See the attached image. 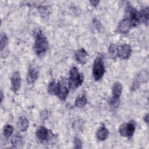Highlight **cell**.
Masks as SVG:
<instances>
[{
	"instance_id": "cell-11",
	"label": "cell",
	"mask_w": 149,
	"mask_h": 149,
	"mask_svg": "<svg viewBox=\"0 0 149 149\" xmlns=\"http://www.w3.org/2000/svg\"><path fill=\"white\" fill-rule=\"evenodd\" d=\"M132 26L130 20L127 18L123 19L119 24L118 31L121 33H126Z\"/></svg>"
},
{
	"instance_id": "cell-30",
	"label": "cell",
	"mask_w": 149,
	"mask_h": 149,
	"mask_svg": "<svg viewBox=\"0 0 149 149\" xmlns=\"http://www.w3.org/2000/svg\"><path fill=\"white\" fill-rule=\"evenodd\" d=\"M1 101H2V99H3V94H2V92L1 91Z\"/></svg>"
},
{
	"instance_id": "cell-28",
	"label": "cell",
	"mask_w": 149,
	"mask_h": 149,
	"mask_svg": "<svg viewBox=\"0 0 149 149\" xmlns=\"http://www.w3.org/2000/svg\"><path fill=\"white\" fill-rule=\"evenodd\" d=\"M144 120L146 123H148V113H147L144 118Z\"/></svg>"
},
{
	"instance_id": "cell-29",
	"label": "cell",
	"mask_w": 149,
	"mask_h": 149,
	"mask_svg": "<svg viewBox=\"0 0 149 149\" xmlns=\"http://www.w3.org/2000/svg\"><path fill=\"white\" fill-rule=\"evenodd\" d=\"M90 2L91 3V5H93L94 6H96V5H97L98 4L99 1H91Z\"/></svg>"
},
{
	"instance_id": "cell-4",
	"label": "cell",
	"mask_w": 149,
	"mask_h": 149,
	"mask_svg": "<svg viewBox=\"0 0 149 149\" xmlns=\"http://www.w3.org/2000/svg\"><path fill=\"white\" fill-rule=\"evenodd\" d=\"M68 79L66 77H61L58 83V91L56 95L61 100H65L69 93Z\"/></svg>"
},
{
	"instance_id": "cell-5",
	"label": "cell",
	"mask_w": 149,
	"mask_h": 149,
	"mask_svg": "<svg viewBox=\"0 0 149 149\" xmlns=\"http://www.w3.org/2000/svg\"><path fill=\"white\" fill-rule=\"evenodd\" d=\"M136 126L134 121L131 120L127 123H123L119 127V133L120 136L125 137H131L135 131Z\"/></svg>"
},
{
	"instance_id": "cell-1",
	"label": "cell",
	"mask_w": 149,
	"mask_h": 149,
	"mask_svg": "<svg viewBox=\"0 0 149 149\" xmlns=\"http://www.w3.org/2000/svg\"><path fill=\"white\" fill-rule=\"evenodd\" d=\"M48 48V42L46 37L41 31L36 33L34 50L37 55H41L45 53Z\"/></svg>"
},
{
	"instance_id": "cell-9",
	"label": "cell",
	"mask_w": 149,
	"mask_h": 149,
	"mask_svg": "<svg viewBox=\"0 0 149 149\" xmlns=\"http://www.w3.org/2000/svg\"><path fill=\"white\" fill-rule=\"evenodd\" d=\"M76 61L80 64H85L87 61L88 54L83 48L77 50L74 54Z\"/></svg>"
},
{
	"instance_id": "cell-8",
	"label": "cell",
	"mask_w": 149,
	"mask_h": 149,
	"mask_svg": "<svg viewBox=\"0 0 149 149\" xmlns=\"http://www.w3.org/2000/svg\"><path fill=\"white\" fill-rule=\"evenodd\" d=\"M21 76L17 71L15 72L11 78V87L13 92H17L20 88Z\"/></svg>"
},
{
	"instance_id": "cell-16",
	"label": "cell",
	"mask_w": 149,
	"mask_h": 149,
	"mask_svg": "<svg viewBox=\"0 0 149 149\" xmlns=\"http://www.w3.org/2000/svg\"><path fill=\"white\" fill-rule=\"evenodd\" d=\"M17 125L20 131L26 132L29 127V120L25 116H20L18 120Z\"/></svg>"
},
{
	"instance_id": "cell-13",
	"label": "cell",
	"mask_w": 149,
	"mask_h": 149,
	"mask_svg": "<svg viewBox=\"0 0 149 149\" xmlns=\"http://www.w3.org/2000/svg\"><path fill=\"white\" fill-rule=\"evenodd\" d=\"M38 70L34 68H30L27 72V81L29 84L33 83L37 79L38 77Z\"/></svg>"
},
{
	"instance_id": "cell-2",
	"label": "cell",
	"mask_w": 149,
	"mask_h": 149,
	"mask_svg": "<svg viewBox=\"0 0 149 149\" xmlns=\"http://www.w3.org/2000/svg\"><path fill=\"white\" fill-rule=\"evenodd\" d=\"M84 79L82 73H80L76 67H72L69 72V77L68 79V84L69 88H76L80 86Z\"/></svg>"
},
{
	"instance_id": "cell-7",
	"label": "cell",
	"mask_w": 149,
	"mask_h": 149,
	"mask_svg": "<svg viewBox=\"0 0 149 149\" xmlns=\"http://www.w3.org/2000/svg\"><path fill=\"white\" fill-rule=\"evenodd\" d=\"M131 48L128 44H123L118 47V56L122 59H127L131 54Z\"/></svg>"
},
{
	"instance_id": "cell-19",
	"label": "cell",
	"mask_w": 149,
	"mask_h": 149,
	"mask_svg": "<svg viewBox=\"0 0 149 149\" xmlns=\"http://www.w3.org/2000/svg\"><path fill=\"white\" fill-rule=\"evenodd\" d=\"M87 100L85 95H81L77 97L75 100V106L79 108H82L87 104Z\"/></svg>"
},
{
	"instance_id": "cell-27",
	"label": "cell",
	"mask_w": 149,
	"mask_h": 149,
	"mask_svg": "<svg viewBox=\"0 0 149 149\" xmlns=\"http://www.w3.org/2000/svg\"><path fill=\"white\" fill-rule=\"evenodd\" d=\"M47 116H48V112H47V111H44L41 113V118L42 119H46Z\"/></svg>"
},
{
	"instance_id": "cell-23",
	"label": "cell",
	"mask_w": 149,
	"mask_h": 149,
	"mask_svg": "<svg viewBox=\"0 0 149 149\" xmlns=\"http://www.w3.org/2000/svg\"><path fill=\"white\" fill-rule=\"evenodd\" d=\"M8 39L5 34L2 33L1 36V50L2 51L8 44Z\"/></svg>"
},
{
	"instance_id": "cell-12",
	"label": "cell",
	"mask_w": 149,
	"mask_h": 149,
	"mask_svg": "<svg viewBox=\"0 0 149 149\" xmlns=\"http://www.w3.org/2000/svg\"><path fill=\"white\" fill-rule=\"evenodd\" d=\"M36 136L41 141H46L49 137V132L46 127L41 126L36 131Z\"/></svg>"
},
{
	"instance_id": "cell-14",
	"label": "cell",
	"mask_w": 149,
	"mask_h": 149,
	"mask_svg": "<svg viewBox=\"0 0 149 149\" xmlns=\"http://www.w3.org/2000/svg\"><path fill=\"white\" fill-rule=\"evenodd\" d=\"M108 134L109 132L108 129H107L105 126H102L97 130L96 136L98 140L104 141L107 138Z\"/></svg>"
},
{
	"instance_id": "cell-24",
	"label": "cell",
	"mask_w": 149,
	"mask_h": 149,
	"mask_svg": "<svg viewBox=\"0 0 149 149\" xmlns=\"http://www.w3.org/2000/svg\"><path fill=\"white\" fill-rule=\"evenodd\" d=\"M109 104L113 108H117L119 104V98L112 97L109 101Z\"/></svg>"
},
{
	"instance_id": "cell-18",
	"label": "cell",
	"mask_w": 149,
	"mask_h": 149,
	"mask_svg": "<svg viewBox=\"0 0 149 149\" xmlns=\"http://www.w3.org/2000/svg\"><path fill=\"white\" fill-rule=\"evenodd\" d=\"M148 15L149 12L148 8L147 7L142 9V10L140 12H139L140 20L147 24L148 23Z\"/></svg>"
},
{
	"instance_id": "cell-15",
	"label": "cell",
	"mask_w": 149,
	"mask_h": 149,
	"mask_svg": "<svg viewBox=\"0 0 149 149\" xmlns=\"http://www.w3.org/2000/svg\"><path fill=\"white\" fill-rule=\"evenodd\" d=\"M112 91L113 97L119 98L122 91V86L121 83L118 81L114 83L112 88Z\"/></svg>"
},
{
	"instance_id": "cell-20",
	"label": "cell",
	"mask_w": 149,
	"mask_h": 149,
	"mask_svg": "<svg viewBox=\"0 0 149 149\" xmlns=\"http://www.w3.org/2000/svg\"><path fill=\"white\" fill-rule=\"evenodd\" d=\"M118 46L115 44H111L109 45L108 49V53L109 55L111 58L115 59L118 56Z\"/></svg>"
},
{
	"instance_id": "cell-6",
	"label": "cell",
	"mask_w": 149,
	"mask_h": 149,
	"mask_svg": "<svg viewBox=\"0 0 149 149\" xmlns=\"http://www.w3.org/2000/svg\"><path fill=\"white\" fill-rule=\"evenodd\" d=\"M148 79V73L146 70H141L136 76L134 81L132 83L131 90L133 91L136 90L142 83H146Z\"/></svg>"
},
{
	"instance_id": "cell-17",
	"label": "cell",
	"mask_w": 149,
	"mask_h": 149,
	"mask_svg": "<svg viewBox=\"0 0 149 149\" xmlns=\"http://www.w3.org/2000/svg\"><path fill=\"white\" fill-rule=\"evenodd\" d=\"M11 144L15 148H19L23 145L22 137L19 134L14 135L11 139Z\"/></svg>"
},
{
	"instance_id": "cell-26",
	"label": "cell",
	"mask_w": 149,
	"mask_h": 149,
	"mask_svg": "<svg viewBox=\"0 0 149 149\" xmlns=\"http://www.w3.org/2000/svg\"><path fill=\"white\" fill-rule=\"evenodd\" d=\"M81 145L82 143L80 139L78 137H75L74 139V147L75 148H81L82 147Z\"/></svg>"
},
{
	"instance_id": "cell-10",
	"label": "cell",
	"mask_w": 149,
	"mask_h": 149,
	"mask_svg": "<svg viewBox=\"0 0 149 149\" xmlns=\"http://www.w3.org/2000/svg\"><path fill=\"white\" fill-rule=\"evenodd\" d=\"M129 18L132 26H136L140 22L139 17V12H137L135 9L130 7L129 8Z\"/></svg>"
},
{
	"instance_id": "cell-3",
	"label": "cell",
	"mask_w": 149,
	"mask_h": 149,
	"mask_svg": "<svg viewBox=\"0 0 149 149\" xmlns=\"http://www.w3.org/2000/svg\"><path fill=\"white\" fill-rule=\"evenodd\" d=\"M105 72V67L102 56H99L95 59L93 66V76L95 80H100Z\"/></svg>"
},
{
	"instance_id": "cell-25",
	"label": "cell",
	"mask_w": 149,
	"mask_h": 149,
	"mask_svg": "<svg viewBox=\"0 0 149 149\" xmlns=\"http://www.w3.org/2000/svg\"><path fill=\"white\" fill-rule=\"evenodd\" d=\"M38 9L43 16H47V15L49 14V9L46 6H41L38 8Z\"/></svg>"
},
{
	"instance_id": "cell-21",
	"label": "cell",
	"mask_w": 149,
	"mask_h": 149,
	"mask_svg": "<svg viewBox=\"0 0 149 149\" xmlns=\"http://www.w3.org/2000/svg\"><path fill=\"white\" fill-rule=\"evenodd\" d=\"M58 91V84L55 80L51 81L48 86V92L51 95H56Z\"/></svg>"
},
{
	"instance_id": "cell-22",
	"label": "cell",
	"mask_w": 149,
	"mask_h": 149,
	"mask_svg": "<svg viewBox=\"0 0 149 149\" xmlns=\"http://www.w3.org/2000/svg\"><path fill=\"white\" fill-rule=\"evenodd\" d=\"M13 132V127L11 125H6L3 127V133L6 138H9Z\"/></svg>"
}]
</instances>
